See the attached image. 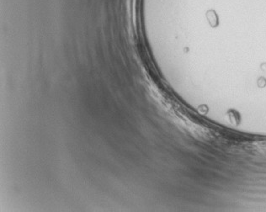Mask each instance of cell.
<instances>
[{
	"label": "cell",
	"mask_w": 266,
	"mask_h": 212,
	"mask_svg": "<svg viewBox=\"0 0 266 212\" xmlns=\"http://www.w3.org/2000/svg\"><path fill=\"white\" fill-rule=\"evenodd\" d=\"M207 17L211 26L214 27V26H216V25H217V16L213 10H210L207 12Z\"/></svg>",
	"instance_id": "obj_1"
}]
</instances>
